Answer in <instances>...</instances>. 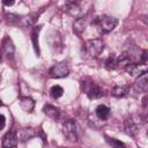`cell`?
<instances>
[{"instance_id": "obj_19", "label": "cell", "mask_w": 148, "mask_h": 148, "mask_svg": "<svg viewBox=\"0 0 148 148\" xmlns=\"http://www.w3.org/2000/svg\"><path fill=\"white\" fill-rule=\"evenodd\" d=\"M131 62H133L132 61V56H131V53H128L126 51L125 52H121L120 56L117 57V66H120V67H124L125 68Z\"/></svg>"}, {"instance_id": "obj_21", "label": "cell", "mask_w": 148, "mask_h": 148, "mask_svg": "<svg viewBox=\"0 0 148 148\" xmlns=\"http://www.w3.org/2000/svg\"><path fill=\"white\" fill-rule=\"evenodd\" d=\"M35 135H36V133H35L34 128H31V127H25V128H23V130L21 131V133H20V139H21L22 142H24V141L31 139V138L35 136Z\"/></svg>"}, {"instance_id": "obj_11", "label": "cell", "mask_w": 148, "mask_h": 148, "mask_svg": "<svg viewBox=\"0 0 148 148\" xmlns=\"http://www.w3.org/2000/svg\"><path fill=\"white\" fill-rule=\"evenodd\" d=\"M148 88V79H147V73L138 76V79L135 80L134 84H133V89L136 92H146Z\"/></svg>"}, {"instance_id": "obj_7", "label": "cell", "mask_w": 148, "mask_h": 148, "mask_svg": "<svg viewBox=\"0 0 148 148\" xmlns=\"http://www.w3.org/2000/svg\"><path fill=\"white\" fill-rule=\"evenodd\" d=\"M64 10L68 15H71L73 17H76V18H80L81 15H82V7L76 1H68V2H66L65 6H64Z\"/></svg>"}, {"instance_id": "obj_4", "label": "cell", "mask_w": 148, "mask_h": 148, "mask_svg": "<svg viewBox=\"0 0 148 148\" xmlns=\"http://www.w3.org/2000/svg\"><path fill=\"white\" fill-rule=\"evenodd\" d=\"M141 123H142V119H141V117L138 116V114H132V116L127 117V118L125 119V123H124L125 132H126L130 136L135 138L136 134L139 133V128H140Z\"/></svg>"}, {"instance_id": "obj_26", "label": "cell", "mask_w": 148, "mask_h": 148, "mask_svg": "<svg viewBox=\"0 0 148 148\" xmlns=\"http://www.w3.org/2000/svg\"><path fill=\"white\" fill-rule=\"evenodd\" d=\"M6 125V118L3 114H0V130H2Z\"/></svg>"}, {"instance_id": "obj_28", "label": "cell", "mask_w": 148, "mask_h": 148, "mask_svg": "<svg viewBox=\"0 0 148 148\" xmlns=\"http://www.w3.org/2000/svg\"><path fill=\"white\" fill-rule=\"evenodd\" d=\"M2 3L6 5V6H13L14 5V1H6L5 0V1H2Z\"/></svg>"}, {"instance_id": "obj_20", "label": "cell", "mask_w": 148, "mask_h": 148, "mask_svg": "<svg viewBox=\"0 0 148 148\" xmlns=\"http://www.w3.org/2000/svg\"><path fill=\"white\" fill-rule=\"evenodd\" d=\"M95 113H96V116H97L99 119L105 120V119H108L109 116H110V109H109L106 105H104V104H99V105L96 108Z\"/></svg>"}, {"instance_id": "obj_15", "label": "cell", "mask_w": 148, "mask_h": 148, "mask_svg": "<svg viewBox=\"0 0 148 148\" xmlns=\"http://www.w3.org/2000/svg\"><path fill=\"white\" fill-rule=\"evenodd\" d=\"M20 106L23 111L25 112H31L35 108V101L31 98V97H28V96H23V97H20Z\"/></svg>"}, {"instance_id": "obj_13", "label": "cell", "mask_w": 148, "mask_h": 148, "mask_svg": "<svg viewBox=\"0 0 148 148\" xmlns=\"http://www.w3.org/2000/svg\"><path fill=\"white\" fill-rule=\"evenodd\" d=\"M43 112H44L49 118H51V119L54 120V121L60 118V110H59L58 108H56L54 105H51V104L44 105Z\"/></svg>"}, {"instance_id": "obj_25", "label": "cell", "mask_w": 148, "mask_h": 148, "mask_svg": "<svg viewBox=\"0 0 148 148\" xmlns=\"http://www.w3.org/2000/svg\"><path fill=\"white\" fill-rule=\"evenodd\" d=\"M20 17H21V15H17V14H12V13H9V14H7V15H6L7 21H8L10 24H16V25H18Z\"/></svg>"}, {"instance_id": "obj_18", "label": "cell", "mask_w": 148, "mask_h": 148, "mask_svg": "<svg viewBox=\"0 0 148 148\" xmlns=\"http://www.w3.org/2000/svg\"><path fill=\"white\" fill-rule=\"evenodd\" d=\"M128 92H130V86H127V84L114 86L111 89V95L114 97H125Z\"/></svg>"}, {"instance_id": "obj_22", "label": "cell", "mask_w": 148, "mask_h": 148, "mask_svg": "<svg viewBox=\"0 0 148 148\" xmlns=\"http://www.w3.org/2000/svg\"><path fill=\"white\" fill-rule=\"evenodd\" d=\"M104 65H105V67L108 69H114L117 67V56L116 54H110L106 58Z\"/></svg>"}, {"instance_id": "obj_30", "label": "cell", "mask_w": 148, "mask_h": 148, "mask_svg": "<svg viewBox=\"0 0 148 148\" xmlns=\"http://www.w3.org/2000/svg\"><path fill=\"white\" fill-rule=\"evenodd\" d=\"M1 105H2V102H1V99H0V106H1Z\"/></svg>"}, {"instance_id": "obj_24", "label": "cell", "mask_w": 148, "mask_h": 148, "mask_svg": "<svg viewBox=\"0 0 148 148\" xmlns=\"http://www.w3.org/2000/svg\"><path fill=\"white\" fill-rule=\"evenodd\" d=\"M105 140H106V142H108L112 148H125V143H124V142H121V141H120V140H118V139L105 136Z\"/></svg>"}, {"instance_id": "obj_8", "label": "cell", "mask_w": 148, "mask_h": 148, "mask_svg": "<svg viewBox=\"0 0 148 148\" xmlns=\"http://www.w3.org/2000/svg\"><path fill=\"white\" fill-rule=\"evenodd\" d=\"M147 69L148 68L146 64H135V62H131L125 67V71L132 76H140L147 73Z\"/></svg>"}, {"instance_id": "obj_3", "label": "cell", "mask_w": 148, "mask_h": 148, "mask_svg": "<svg viewBox=\"0 0 148 148\" xmlns=\"http://www.w3.org/2000/svg\"><path fill=\"white\" fill-rule=\"evenodd\" d=\"M83 46H84V52L91 58L98 57L104 50V43L101 38L88 39Z\"/></svg>"}, {"instance_id": "obj_1", "label": "cell", "mask_w": 148, "mask_h": 148, "mask_svg": "<svg viewBox=\"0 0 148 148\" xmlns=\"http://www.w3.org/2000/svg\"><path fill=\"white\" fill-rule=\"evenodd\" d=\"M81 90L90 99H97L104 95L102 88L99 86H97L94 81H91L90 79H83L81 81Z\"/></svg>"}, {"instance_id": "obj_12", "label": "cell", "mask_w": 148, "mask_h": 148, "mask_svg": "<svg viewBox=\"0 0 148 148\" xmlns=\"http://www.w3.org/2000/svg\"><path fill=\"white\" fill-rule=\"evenodd\" d=\"M38 16H39V13H30V14H28V15H21L18 25L24 27V28L31 27V25H34V24L36 23Z\"/></svg>"}, {"instance_id": "obj_6", "label": "cell", "mask_w": 148, "mask_h": 148, "mask_svg": "<svg viewBox=\"0 0 148 148\" xmlns=\"http://www.w3.org/2000/svg\"><path fill=\"white\" fill-rule=\"evenodd\" d=\"M68 74H69V68L65 62L56 64L49 69V75L51 77H56V79L66 77Z\"/></svg>"}, {"instance_id": "obj_16", "label": "cell", "mask_w": 148, "mask_h": 148, "mask_svg": "<svg viewBox=\"0 0 148 148\" xmlns=\"http://www.w3.org/2000/svg\"><path fill=\"white\" fill-rule=\"evenodd\" d=\"M49 42H50V45L52 49H57L58 47V51H60L62 49V43H61V37L59 35L58 31H52L49 36Z\"/></svg>"}, {"instance_id": "obj_9", "label": "cell", "mask_w": 148, "mask_h": 148, "mask_svg": "<svg viewBox=\"0 0 148 148\" xmlns=\"http://www.w3.org/2000/svg\"><path fill=\"white\" fill-rule=\"evenodd\" d=\"M17 142H18L17 134H16V131H14V130H10L2 136V147L3 148H15L17 146Z\"/></svg>"}, {"instance_id": "obj_27", "label": "cell", "mask_w": 148, "mask_h": 148, "mask_svg": "<svg viewBox=\"0 0 148 148\" xmlns=\"http://www.w3.org/2000/svg\"><path fill=\"white\" fill-rule=\"evenodd\" d=\"M36 134H37L38 136H40V138H42V140H43L44 142L46 141V135H45V134L43 133V130H40V128H39V130L37 131V133H36Z\"/></svg>"}, {"instance_id": "obj_10", "label": "cell", "mask_w": 148, "mask_h": 148, "mask_svg": "<svg viewBox=\"0 0 148 148\" xmlns=\"http://www.w3.org/2000/svg\"><path fill=\"white\" fill-rule=\"evenodd\" d=\"M1 49H2L3 54L7 58H13V56L15 53V46H14L13 40L9 38V36H5L3 37L2 42H1Z\"/></svg>"}, {"instance_id": "obj_5", "label": "cell", "mask_w": 148, "mask_h": 148, "mask_svg": "<svg viewBox=\"0 0 148 148\" xmlns=\"http://www.w3.org/2000/svg\"><path fill=\"white\" fill-rule=\"evenodd\" d=\"M62 133L69 141H77V131H76V123L74 119H68L64 123Z\"/></svg>"}, {"instance_id": "obj_23", "label": "cell", "mask_w": 148, "mask_h": 148, "mask_svg": "<svg viewBox=\"0 0 148 148\" xmlns=\"http://www.w3.org/2000/svg\"><path fill=\"white\" fill-rule=\"evenodd\" d=\"M62 94H64V89H62V87H60V86H58V84L53 86V87L50 89V95H51L54 99L61 97Z\"/></svg>"}, {"instance_id": "obj_17", "label": "cell", "mask_w": 148, "mask_h": 148, "mask_svg": "<svg viewBox=\"0 0 148 148\" xmlns=\"http://www.w3.org/2000/svg\"><path fill=\"white\" fill-rule=\"evenodd\" d=\"M87 28V22L83 17H80V18H76L73 23V31L75 35H77L79 37L83 34V31L86 30Z\"/></svg>"}, {"instance_id": "obj_29", "label": "cell", "mask_w": 148, "mask_h": 148, "mask_svg": "<svg viewBox=\"0 0 148 148\" xmlns=\"http://www.w3.org/2000/svg\"><path fill=\"white\" fill-rule=\"evenodd\" d=\"M146 101H147V96H145L143 99H142V105H143V108H146Z\"/></svg>"}, {"instance_id": "obj_14", "label": "cell", "mask_w": 148, "mask_h": 148, "mask_svg": "<svg viewBox=\"0 0 148 148\" xmlns=\"http://www.w3.org/2000/svg\"><path fill=\"white\" fill-rule=\"evenodd\" d=\"M42 29V25H37V27H32L31 29V42H32V46L35 49V52L37 54V57L40 54V51H39V43H38V34Z\"/></svg>"}, {"instance_id": "obj_2", "label": "cell", "mask_w": 148, "mask_h": 148, "mask_svg": "<svg viewBox=\"0 0 148 148\" xmlns=\"http://www.w3.org/2000/svg\"><path fill=\"white\" fill-rule=\"evenodd\" d=\"M95 24L97 25L98 31L101 34H108L117 27L118 18L114 16H110V15H103V16H99L96 18Z\"/></svg>"}]
</instances>
